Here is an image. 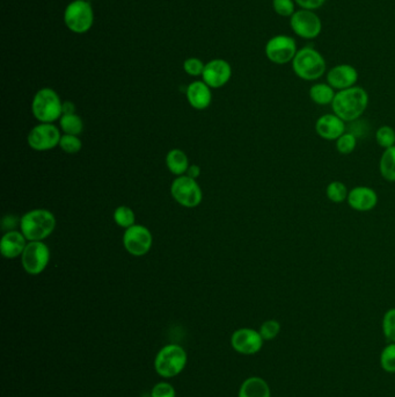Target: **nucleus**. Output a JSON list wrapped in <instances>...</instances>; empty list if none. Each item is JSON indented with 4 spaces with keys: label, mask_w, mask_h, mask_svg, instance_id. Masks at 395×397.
Wrapping results in <instances>:
<instances>
[{
    "label": "nucleus",
    "mask_w": 395,
    "mask_h": 397,
    "mask_svg": "<svg viewBox=\"0 0 395 397\" xmlns=\"http://www.w3.org/2000/svg\"><path fill=\"white\" fill-rule=\"evenodd\" d=\"M259 333L264 338V341H272L281 333V323L276 320H268L261 324Z\"/></svg>",
    "instance_id": "nucleus-31"
},
{
    "label": "nucleus",
    "mask_w": 395,
    "mask_h": 397,
    "mask_svg": "<svg viewBox=\"0 0 395 397\" xmlns=\"http://www.w3.org/2000/svg\"><path fill=\"white\" fill-rule=\"evenodd\" d=\"M204 67L205 65L202 63V61L197 60V58H189L185 62L183 68L186 72L189 73L190 76H200L203 73Z\"/></svg>",
    "instance_id": "nucleus-35"
},
{
    "label": "nucleus",
    "mask_w": 395,
    "mask_h": 397,
    "mask_svg": "<svg viewBox=\"0 0 395 397\" xmlns=\"http://www.w3.org/2000/svg\"><path fill=\"white\" fill-rule=\"evenodd\" d=\"M200 167H197V165H192V167H189L188 171H187L186 176H188L189 178L195 179L196 180V179L200 177Z\"/></svg>",
    "instance_id": "nucleus-37"
},
{
    "label": "nucleus",
    "mask_w": 395,
    "mask_h": 397,
    "mask_svg": "<svg viewBox=\"0 0 395 397\" xmlns=\"http://www.w3.org/2000/svg\"><path fill=\"white\" fill-rule=\"evenodd\" d=\"M60 139L62 135L56 125L53 123H41L30 130L27 140L30 148L36 152H45L60 145Z\"/></svg>",
    "instance_id": "nucleus-12"
},
{
    "label": "nucleus",
    "mask_w": 395,
    "mask_h": 397,
    "mask_svg": "<svg viewBox=\"0 0 395 397\" xmlns=\"http://www.w3.org/2000/svg\"><path fill=\"white\" fill-rule=\"evenodd\" d=\"M383 333L390 343H395V308H392L384 315Z\"/></svg>",
    "instance_id": "nucleus-32"
},
{
    "label": "nucleus",
    "mask_w": 395,
    "mask_h": 397,
    "mask_svg": "<svg viewBox=\"0 0 395 397\" xmlns=\"http://www.w3.org/2000/svg\"><path fill=\"white\" fill-rule=\"evenodd\" d=\"M152 242V234L144 226L133 224L132 227L125 229L123 244L129 254L135 257L145 256L150 251Z\"/></svg>",
    "instance_id": "nucleus-11"
},
{
    "label": "nucleus",
    "mask_w": 395,
    "mask_h": 397,
    "mask_svg": "<svg viewBox=\"0 0 395 397\" xmlns=\"http://www.w3.org/2000/svg\"><path fill=\"white\" fill-rule=\"evenodd\" d=\"M238 397H271L270 387L260 376H251L241 383Z\"/></svg>",
    "instance_id": "nucleus-20"
},
{
    "label": "nucleus",
    "mask_w": 395,
    "mask_h": 397,
    "mask_svg": "<svg viewBox=\"0 0 395 397\" xmlns=\"http://www.w3.org/2000/svg\"><path fill=\"white\" fill-rule=\"evenodd\" d=\"M381 366L387 373H395V343H390L381 351Z\"/></svg>",
    "instance_id": "nucleus-30"
},
{
    "label": "nucleus",
    "mask_w": 395,
    "mask_h": 397,
    "mask_svg": "<svg viewBox=\"0 0 395 397\" xmlns=\"http://www.w3.org/2000/svg\"><path fill=\"white\" fill-rule=\"evenodd\" d=\"M377 143L381 148L388 149L395 145V129L391 125H381L376 132Z\"/></svg>",
    "instance_id": "nucleus-28"
},
{
    "label": "nucleus",
    "mask_w": 395,
    "mask_h": 397,
    "mask_svg": "<svg viewBox=\"0 0 395 397\" xmlns=\"http://www.w3.org/2000/svg\"><path fill=\"white\" fill-rule=\"evenodd\" d=\"M187 98L192 107L195 110H205L210 106L211 91L204 82H195L189 85L187 88Z\"/></svg>",
    "instance_id": "nucleus-19"
},
{
    "label": "nucleus",
    "mask_w": 395,
    "mask_h": 397,
    "mask_svg": "<svg viewBox=\"0 0 395 397\" xmlns=\"http://www.w3.org/2000/svg\"><path fill=\"white\" fill-rule=\"evenodd\" d=\"M50 250L42 241L29 242L21 256L23 269L30 276L41 274L49 264Z\"/></svg>",
    "instance_id": "nucleus-9"
},
{
    "label": "nucleus",
    "mask_w": 395,
    "mask_h": 397,
    "mask_svg": "<svg viewBox=\"0 0 395 397\" xmlns=\"http://www.w3.org/2000/svg\"><path fill=\"white\" fill-rule=\"evenodd\" d=\"M166 165L175 176H185L189 169L188 157L180 149H173L166 156Z\"/></svg>",
    "instance_id": "nucleus-22"
},
{
    "label": "nucleus",
    "mask_w": 395,
    "mask_h": 397,
    "mask_svg": "<svg viewBox=\"0 0 395 397\" xmlns=\"http://www.w3.org/2000/svg\"><path fill=\"white\" fill-rule=\"evenodd\" d=\"M170 193L174 200L187 208H195L202 202V189L195 179L188 176H180L174 180L170 187Z\"/></svg>",
    "instance_id": "nucleus-7"
},
{
    "label": "nucleus",
    "mask_w": 395,
    "mask_h": 397,
    "mask_svg": "<svg viewBox=\"0 0 395 397\" xmlns=\"http://www.w3.org/2000/svg\"><path fill=\"white\" fill-rule=\"evenodd\" d=\"M56 228V217L47 209H33L20 219V229L27 241L38 242L48 239Z\"/></svg>",
    "instance_id": "nucleus-2"
},
{
    "label": "nucleus",
    "mask_w": 395,
    "mask_h": 397,
    "mask_svg": "<svg viewBox=\"0 0 395 397\" xmlns=\"http://www.w3.org/2000/svg\"><path fill=\"white\" fill-rule=\"evenodd\" d=\"M151 397H177V390L170 382H158L151 390Z\"/></svg>",
    "instance_id": "nucleus-34"
},
{
    "label": "nucleus",
    "mask_w": 395,
    "mask_h": 397,
    "mask_svg": "<svg viewBox=\"0 0 395 397\" xmlns=\"http://www.w3.org/2000/svg\"><path fill=\"white\" fill-rule=\"evenodd\" d=\"M75 105L70 101H65L63 104V114H72L75 113Z\"/></svg>",
    "instance_id": "nucleus-38"
},
{
    "label": "nucleus",
    "mask_w": 395,
    "mask_h": 397,
    "mask_svg": "<svg viewBox=\"0 0 395 397\" xmlns=\"http://www.w3.org/2000/svg\"><path fill=\"white\" fill-rule=\"evenodd\" d=\"M291 31L304 40H314L322 32V21L316 11L301 8L290 18Z\"/></svg>",
    "instance_id": "nucleus-6"
},
{
    "label": "nucleus",
    "mask_w": 395,
    "mask_h": 397,
    "mask_svg": "<svg viewBox=\"0 0 395 397\" xmlns=\"http://www.w3.org/2000/svg\"><path fill=\"white\" fill-rule=\"evenodd\" d=\"M369 106V93L361 86H353L336 92L331 104L333 113L343 121L353 122L364 114Z\"/></svg>",
    "instance_id": "nucleus-1"
},
{
    "label": "nucleus",
    "mask_w": 395,
    "mask_h": 397,
    "mask_svg": "<svg viewBox=\"0 0 395 397\" xmlns=\"http://www.w3.org/2000/svg\"><path fill=\"white\" fill-rule=\"evenodd\" d=\"M31 110L41 123H53L63 115V104L56 92L47 87L35 95Z\"/></svg>",
    "instance_id": "nucleus-5"
},
{
    "label": "nucleus",
    "mask_w": 395,
    "mask_h": 397,
    "mask_svg": "<svg viewBox=\"0 0 395 397\" xmlns=\"http://www.w3.org/2000/svg\"><path fill=\"white\" fill-rule=\"evenodd\" d=\"M379 171L381 177L390 182H395V145L385 149L379 162Z\"/></svg>",
    "instance_id": "nucleus-23"
},
{
    "label": "nucleus",
    "mask_w": 395,
    "mask_h": 397,
    "mask_svg": "<svg viewBox=\"0 0 395 397\" xmlns=\"http://www.w3.org/2000/svg\"><path fill=\"white\" fill-rule=\"evenodd\" d=\"M349 191L346 184L340 180H334V182H329L326 189V195H327L328 200L334 202V204H342L348 199L349 195Z\"/></svg>",
    "instance_id": "nucleus-25"
},
{
    "label": "nucleus",
    "mask_w": 395,
    "mask_h": 397,
    "mask_svg": "<svg viewBox=\"0 0 395 397\" xmlns=\"http://www.w3.org/2000/svg\"><path fill=\"white\" fill-rule=\"evenodd\" d=\"M232 76V69L230 64L222 60L211 61L204 67L203 77L204 83L209 87L218 88L225 85Z\"/></svg>",
    "instance_id": "nucleus-16"
},
{
    "label": "nucleus",
    "mask_w": 395,
    "mask_h": 397,
    "mask_svg": "<svg viewBox=\"0 0 395 397\" xmlns=\"http://www.w3.org/2000/svg\"><path fill=\"white\" fill-rule=\"evenodd\" d=\"M272 8L279 16L291 18L296 12V3L294 0H272Z\"/></svg>",
    "instance_id": "nucleus-33"
},
{
    "label": "nucleus",
    "mask_w": 395,
    "mask_h": 397,
    "mask_svg": "<svg viewBox=\"0 0 395 397\" xmlns=\"http://www.w3.org/2000/svg\"><path fill=\"white\" fill-rule=\"evenodd\" d=\"M327 83L334 90L342 91L349 87L356 86L358 80L357 69L351 64H337L327 72Z\"/></svg>",
    "instance_id": "nucleus-14"
},
{
    "label": "nucleus",
    "mask_w": 395,
    "mask_h": 397,
    "mask_svg": "<svg viewBox=\"0 0 395 397\" xmlns=\"http://www.w3.org/2000/svg\"><path fill=\"white\" fill-rule=\"evenodd\" d=\"M336 150L341 155H351L357 147V136L354 132H344L342 136L335 141Z\"/></svg>",
    "instance_id": "nucleus-27"
},
{
    "label": "nucleus",
    "mask_w": 395,
    "mask_h": 397,
    "mask_svg": "<svg viewBox=\"0 0 395 397\" xmlns=\"http://www.w3.org/2000/svg\"><path fill=\"white\" fill-rule=\"evenodd\" d=\"M346 201L356 212H370L376 208L378 204V194L369 186H356L349 191Z\"/></svg>",
    "instance_id": "nucleus-15"
},
{
    "label": "nucleus",
    "mask_w": 395,
    "mask_h": 397,
    "mask_svg": "<svg viewBox=\"0 0 395 397\" xmlns=\"http://www.w3.org/2000/svg\"><path fill=\"white\" fill-rule=\"evenodd\" d=\"M294 3L304 10L316 11L324 6L326 0H294Z\"/></svg>",
    "instance_id": "nucleus-36"
},
{
    "label": "nucleus",
    "mask_w": 395,
    "mask_h": 397,
    "mask_svg": "<svg viewBox=\"0 0 395 397\" xmlns=\"http://www.w3.org/2000/svg\"><path fill=\"white\" fill-rule=\"evenodd\" d=\"M264 338L259 331L251 328H241L232 333L231 346L242 356H254L264 346Z\"/></svg>",
    "instance_id": "nucleus-13"
},
{
    "label": "nucleus",
    "mask_w": 395,
    "mask_h": 397,
    "mask_svg": "<svg viewBox=\"0 0 395 397\" xmlns=\"http://www.w3.org/2000/svg\"><path fill=\"white\" fill-rule=\"evenodd\" d=\"M309 98L316 105L327 106L331 105L335 98V90L328 83L313 84L309 91Z\"/></svg>",
    "instance_id": "nucleus-21"
},
{
    "label": "nucleus",
    "mask_w": 395,
    "mask_h": 397,
    "mask_svg": "<svg viewBox=\"0 0 395 397\" xmlns=\"http://www.w3.org/2000/svg\"><path fill=\"white\" fill-rule=\"evenodd\" d=\"M266 56L274 64L284 65L294 61L297 53V43L289 35H275L266 45Z\"/></svg>",
    "instance_id": "nucleus-8"
},
{
    "label": "nucleus",
    "mask_w": 395,
    "mask_h": 397,
    "mask_svg": "<svg viewBox=\"0 0 395 397\" xmlns=\"http://www.w3.org/2000/svg\"><path fill=\"white\" fill-rule=\"evenodd\" d=\"M60 125L62 130L68 135L78 136L84 129V122L79 115L75 113L63 114L60 119Z\"/></svg>",
    "instance_id": "nucleus-24"
},
{
    "label": "nucleus",
    "mask_w": 395,
    "mask_h": 397,
    "mask_svg": "<svg viewBox=\"0 0 395 397\" xmlns=\"http://www.w3.org/2000/svg\"><path fill=\"white\" fill-rule=\"evenodd\" d=\"M60 147L66 154L75 155V154H78L81 150L83 143H81V140H80L79 137L65 134V135H62Z\"/></svg>",
    "instance_id": "nucleus-29"
},
{
    "label": "nucleus",
    "mask_w": 395,
    "mask_h": 397,
    "mask_svg": "<svg viewBox=\"0 0 395 397\" xmlns=\"http://www.w3.org/2000/svg\"><path fill=\"white\" fill-rule=\"evenodd\" d=\"M135 213L128 206H120L114 212V221L120 228L132 227L135 224Z\"/></svg>",
    "instance_id": "nucleus-26"
},
{
    "label": "nucleus",
    "mask_w": 395,
    "mask_h": 397,
    "mask_svg": "<svg viewBox=\"0 0 395 397\" xmlns=\"http://www.w3.org/2000/svg\"><path fill=\"white\" fill-rule=\"evenodd\" d=\"M316 132L324 140L336 141L346 132V121L336 114H324L316 120Z\"/></svg>",
    "instance_id": "nucleus-17"
},
{
    "label": "nucleus",
    "mask_w": 395,
    "mask_h": 397,
    "mask_svg": "<svg viewBox=\"0 0 395 397\" xmlns=\"http://www.w3.org/2000/svg\"><path fill=\"white\" fill-rule=\"evenodd\" d=\"M291 63L296 76L306 82L319 80L327 70L326 60L322 53L312 47H304L298 50Z\"/></svg>",
    "instance_id": "nucleus-3"
},
{
    "label": "nucleus",
    "mask_w": 395,
    "mask_h": 397,
    "mask_svg": "<svg viewBox=\"0 0 395 397\" xmlns=\"http://www.w3.org/2000/svg\"><path fill=\"white\" fill-rule=\"evenodd\" d=\"M66 26L75 33H85L93 25V11L85 0H75L68 5L64 16Z\"/></svg>",
    "instance_id": "nucleus-10"
},
{
    "label": "nucleus",
    "mask_w": 395,
    "mask_h": 397,
    "mask_svg": "<svg viewBox=\"0 0 395 397\" xmlns=\"http://www.w3.org/2000/svg\"><path fill=\"white\" fill-rule=\"evenodd\" d=\"M27 244V239L21 231L10 230L1 239L0 251L5 258L14 259L23 256Z\"/></svg>",
    "instance_id": "nucleus-18"
},
{
    "label": "nucleus",
    "mask_w": 395,
    "mask_h": 397,
    "mask_svg": "<svg viewBox=\"0 0 395 397\" xmlns=\"http://www.w3.org/2000/svg\"><path fill=\"white\" fill-rule=\"evenodd\" d=\"M188 363V354L179 344L165 345L159 350L155 358V371L164 378H175L185 371Z\"/></svg>",
    "instance_id": "nucleus-4"
}]
</instances>
